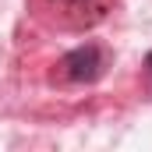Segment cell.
Instances as JSON below:
<instances>
[{
	"label": "cell",
	"mask_w": 152,
	"mask_h": 152,
	"mask_svg": "<svg viewBox=\"0 0 152 152\" xmlns=\"http://www.w3.org/2000/svg\"><path fill=\"white\" fill-rule=\"evenodd\" d=\"M53 14H60L67 25H92L106 14L110 0H42Z\"/></svg>",
	"instance_id": "cell-2"
},
{
	"label": "cell",
	"mask_w": 152,
	"mask_h": 152,
	"mask_svg": "<svg viewBox=\"0 0 152 152\" xmlns=\"http://www.w3.org/2000/svg\"><path fill=\"white\" fill-rule=\"evenodd\" d=\"M145 67H149V78H152V53L145 57Z\"/></svg>",
	"instance_id": "cell-3"
},
{
	"label": "cell",
	"mask_w": 152,
	"mask_h": 152,
	"mask_svg": "<svg viewBox=\"0 0 152 152\" xmlns=\"http://www.w3.org/2000/svg\"><path fill=\"white\" fill-rule=\"evenodd\" d=\"M103 71H106V53L96 42L78 46V50H71L60 60V75L67 78V81H75V85H88V81L103 78Z\"/></svg>",
	"instance_id": "cell-1"
}]
</instances>
